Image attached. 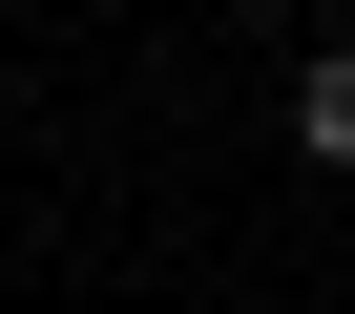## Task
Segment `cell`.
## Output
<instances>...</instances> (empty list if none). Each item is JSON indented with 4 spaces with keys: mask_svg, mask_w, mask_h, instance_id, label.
<instances>
[{
    "mask_svg": "<svg viewBox=\"0 0 355 314\" xmlns=\"http://www.w3.org/2000/svg\"><path fill=\"white\" fill-rule=\"evenodd\" d=\"M293 147H313V168H355V42H313V63H293Z\"/></svg>",
    "mask_w": 355,
    "mask_h": 314,
    "instance_id": "1",
    "label": "cell"
}]
</instances>
